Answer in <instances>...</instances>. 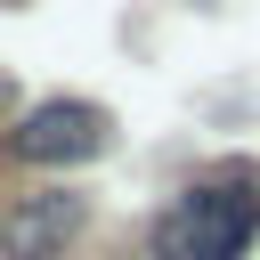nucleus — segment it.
<instances>
[{
	"instance_id": "7ed1b4c3",
	"label": "nucleus",
	"mask_w": 260,
	"mask_h": 260,
	"mask_svg": "<svg viewBox=\"0 0 260 260\" xmlns=\"http://www.w3.org/2000/svg\"><path fill=\"white\" fill-rule=\"evenodd\" d=\"M81 219H89V203H81L73 187L24 195V203H8V219H0V252H8V260H57V252L81 236Z\"/></svg>"
},
{
	"instance_id": "f03ea898",
	"label": "nucleus",
	"mask_w": 260,
	"mask_h": 260,
	"mask_svg": "<svg viewBox=\"0 0 260 260\" xmlns=\"http://www.w3.org/2000/svg\"><path fill=\"white\" fill-rule=\"evenodd\" d=\"M106 138H114V122L89 98H41L16 122V154L24 162H89V154H106Z\"/></svg>"
},
{
	"instance_id": "f257e3e1",
	"label": "nucleus",
	"mask_w": 260,
	"mask_h": 260,
	"mask_svg": "<svg viewBox=\"0 0 260 260\" xmlns=\"http://www.w3.org/2000/svg\"><path fill=\"white\" fill-rule=\"evenodd\" d=\"M260 236V171L228 162L154 219V260H244Z\"/></svg>"
}]
</instances>
